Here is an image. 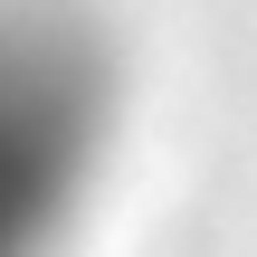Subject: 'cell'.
Listing matches in <instances>:
<instances>
[{
  "label": "cell",
  "instance_id": "6da1fadb",
  "mask_svg": "<svg viewBox=\"0 0 257 257\" xmlns=\"http://www.w3.org/2000/svg\"><path fill=\"white\" fill-rule=\"evenodd\" d=\"M114 134L105 38L67 0H0V257H57Z\"/></svg>",
  "mask_w": 257,
  "mask_h": 257
}]
</instances>
